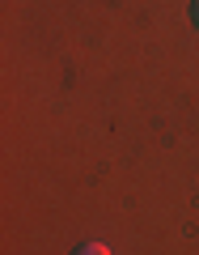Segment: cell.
Masks as SVG:
<instances>
[{
  "label": "cell",
  "mask_w": 199,
  "mask_h": 255,
  "mask_svg": "<svg viewBox=\"0 0 199 255\" xmlns=\"http://www.w3.org/2000/svg\"><path fill=\"white\" fill-rule=\"evenodd\" d=\"M72 255H110V251H106L102 243H81V247H76Z\"/></svg>",
  "instance_id": "cell-1"
},
{
  "label": "cell",
  "mask_w": 199,
  "mask_h": 255,
  "mask_svg": "<svg viewBox=\"0 0 199 255\" xmlns=\"http://www.w3.org/2000/svg\"><path fill=\"white\" fill-rule=\"evenodd\" d=\"M191 21L199 26V0H191Z\"/></svg>",
  "instance_id": "cell-2"
}]
</instances>
